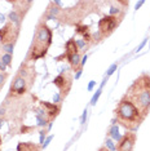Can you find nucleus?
<instances>
[{
    "instance_id": "f03ea898",
    "label": "nucleus",
    "mask_w": 150,
    "mask_h": 151,
    "mask_svg": "<svg viewBox=\"0 0 150 151\" xmlns=\"http://www.w3.org/2000/svg\"><path fill=\"white\" fill-rule=\"evenodd\" d=\"M115 116H117V122L129 130H136L141 124V122L145 119L140 109L125 96L119 101L115 109Z\"/></svg>"
},
{
    "instance_id": "bb28decb",
    "label": "nucleus",
    "mask_w": 150,
    "mask_h": 151,
    "mask_svg": "<svg viewBox=\"0 0 150 151\" xmlns=\"http://www.w3.org/2000/svg\"><path fill=\"white\" fill-rule=\"evenodd\" d=\"M86 118H87V110H84L83 115H81V124H84V123H86Z\"/></svg>"
},
{
    "instance_id": "1a4fd4ad",
    "label": "nucleus",
    "mask_w": 150,
    "mask_h": 151,
    "mask_svg": "<svg viewBox=\"0 0 150 151\" xmlns=\"http://www.w3.org/2000/svg\"><path fill=\"white\" fill-rule=\"evenodd\" d=\"M43 107L47 109V111H44L47 115H48V120H53L54 118H56L57 115H58L60 112V105H56V104H49V102H42Z\"/></svg>"
},
{
    "instance_id": "7c9ffc66",
    "label": "nucleus",
    "mask_w": 150,
    "mask_h": 151,
    "mask_svg": "<svg viewBox=\"0 0 150 151\" xmlns=\"http://www.w3.org/2000/svg\"><path fill=\"white\" fill-rule=\"evenodd\" d=\"M80 75H81V70H78V73L75 74V79H76V80H78V79L80 78Z\"/></svg>"
},
{
    "instance_id": "a878e982",
    "label": "nucleus",
    "mask_w": 150,
    "mask_h": 151,
    "mask_svg": "<svg viewBox=\"0 0 150 151\" xmlns=\"http://www.w3.org/2000/svg\"><path fill=\"white\" fill-rule=\"evenodd\" d=\"M146 42H148V39H144V40H142V43H141V44H140V45H138V48H137V49H136V50H137V52H138V50H141V49H142V48H144V47H145V44H146Z\"/></svg>"
},
{
    "instance_id": "7ed1b4c3",
    "label": "nucleus",
    "mask_w": 150,
    "mask_h": 151,
    "mask_svg": "<svg viewBox=\"0 0 150 151\" xmlns=\"http://www.w3.org/2000/svg\"><path fill=\"white\" fill-rule=\"evenodd\" d=\"M52 43V32L44 23H40L38 26L35 37H34V43L31 48V58L38 60L42 58L47 54V50Z\"/></svg>"
},
{
    "instance_id": "412c9836",
    "label": "nucleus",
    "mask_w": 150,
    "mask_h": 151,
    "mask_svg": "<svg viewBox=\"0 0 150 151\" xmlns=\"http://www.w3.org/2000/svg\"><path fill=\"white\" fill-rule=\"evenodd\" d=\"M6 78H8V74H0V88L4 85Z\"/></svg>"
},
{
    "instance_id": "423d86ee",
    "label": "nucleus",
    "mask_w": 150,
    "mask_h": 151,
    "mask_svg": "<svg viewBox=\"0 0 150 151\" xmlns=\"http://www.w3.org/2000/svg\"><path fill=\"white\" fill-rule=\"evenodd\" d=\"M136 134L132 132H128L122 137V139L119 141L118 146H117V151H132L135 147V142H136Z\"/></svg>"
},
{
    "instance_id": "6ab92c4d",
    "label": "nucleus",
    "mask_w": 150,
    "mask_h": 151,
    "mask_svg": "<svg viewBox=\"0 0 150 151\" xmlns=\"http://www.w3.org/2000/svg\"><path fill=\"white\" fill-rule=\"evenodd\" d=\"M13 48H14V43H9V44H5V45H3V49L6 50V54H12Z\"/></svg>"
},
{
    "instance_id": "ddd939ff",
    "label": "nucleus",
    "mask_w": 150,
    "mask_h": 151,
    "mask_svg": "<svg viewBox=\"0 0 150 151\" xmlns=\"http://www.w3.org/2000/svg\"><path fill=\"white\" fill-rule=\"evenodd\" d=\"M9 19H11V22L17 27V29H19V26H21V21H22V16L18 14V12L13 11V12L9 13Z\"/></svg>"
},
{
    "instance_id": "b1692460",
    "label": "nucleus",
    "mask_w": 150,
    "mask_h": 151,
    "mask_svg": "<svg viewBox=\"0 0 150 151\" xmlns=\"http://www.w3.org/2000/svg\"><path fill=\"white\" fill-rule=\"evenodd\" d=\"M60 99H61V96H60V93H56V94L53 96V102H54V104H56V105L60 102Z\"/></svg>"
},
{
    "instance_id": "2eb2a0df",
    "label": "nucleus",
    "mask_w": 150,
    "mask_h": 151,
    "mask_svg": "<svg viewBox=\"0 0 150 151\" xmlns=\"http://www.w3.org/2000/svg\"><path fill=\"white\" fill-rule=\"evenodd\" d=\"M110 137L112 139H117V141H120L122 137L119 134V130H118V127L117 125H112L111 129H110Z\"/></svg>"
},
{
    "instance_id": "4468645a",
    "label": "nucleus",
    "mask_w": 150,
    "mask_h": 151,
    "mask_svg": "<svg viewBox=\"0 0 150 151\" xmlns=\"http://www.w3.org/2000/svg\"><path fill=\"white\" fill-rule=\"evenodd\" d=\"M67 60H69V62L71 63V66H73L74 68H76V67H80V56H79V53L78 54H74V56H70V57H67Z\"/></svg>"
},
{
    "instance_id": "5701e85b",
    "label": "nucleus",
    "mask_w": 150,
    "mask_h": 151,
    "mask_svg": "<svg viewBox=\"0 0 150 151\" xmlns=\"http://www.w3.org/2000/svg\"><path fill=\"white\" fill-rule=\"evenodd\" d=\"M52 138H53V136H49V137H47V139L44 141V143L42 145V146H43V149H45V147L49 145V142H50V141H52Z\"/></svg>"
},
{
    "instance_id": "cd10ccee",
    "label": "nucleus",
    "mask_w": 150,
    "mask_h": 151,
    "mask_svg": "<svg viewBox=\"0 0 150 151\" xmlns=\"http://www.w3.org/2000/svg\"><path fill=\"white\" fill-rule=\"evenodd\" d=\"M44 138H45V132H40V143H44Z\"/></svg>"
},
{
    "instance_id": "39448f33",
    "label": "nucleus",
    "mask_w": 150,
    "mask_h": 151,
    "mask_svg": "<svg viewBox=\"0 0 150 151\" xmlns=\"http://www.w3.org/2000/svg\"><path fill=\"white\" fill-rule=\"evenodd\" d=\"M17 36H18V29L14 27L12 22L6 23L4 27L0 29V40H1L3 45L9 43H14Z\"/></svg>"
},
{
    "instance_id": "f8f14e48",
    "label": "nucleus",
    "mask_w": 150,
    "mask_h": 151,
    "mask_svg": "<svg viewBox=\"0 0 150 151\" xmlns=\"http://www.w3.org/2000/svg\"><path fill=\"white\" fill-rule=\"evenodd\" d=\"M17 150L18 151H40V147L34 145L31 142H26V143H19L18 146H17Z\"/></svg>"
},
{
    "instance_id": "9b49d317",
    "label": "nucleus",
    "mask_w": 150,
    "mask_h": 151,
    "mask_svg": "<svg viewBox=\"0 0 150 151\" xmlns=\"http://www.w3.org/2000/svg\"><path fill=\"white\" fill-rule=\"evenodd\" d=\"M65 47H66V57H70V56H74V54L79 53V48H78L74 39H70Z\"/></svg>"
},
{
    "instance_id": "0eeeda50",
    "label": "nucleus",
    "mask_w": 150,
    "mask_h": 151,
    "mask_svg": "<svg viewBox=\"0 0 150 151\" xmlns=\"http://www.w3.org/2000/svg\"><path fill=\"white\" fill-rule=\"evenodd\" d=\"M27 91V83H26V79L19 76V75H17L14 81L12 83V87H11V93H9V97L11 96H22L25 94Z\"/></svg>"
},
{
    "instance_id": "c85d7f7f",
    "label": "nucleus",
    "mask_w": 150,
    "mask_h": 151,
    "mask_svg": "<svg viewBox=\"0 0 150 151\" xmlns=\"http://www.w3.org/2000/svg\"><path fill=\"white\" fill-rule=\"evenodd\" d=\"M94 84H96V81L94 80H92L89 84H88V91H92V89H93V87H94Z\"/></svg>"
},
{
    "instance_id": "9d476101",
    "label": "nucleus",
    "mask_w": 150,
    "mask_h": 151,
    "mask_svg": "<svg viewBox=\"0 0 150 151\" xmlns=\"http://www.w3.org/2000/svg\"><path fill=\"white\" fill-rule=\"evenodd\" d=\"M76 32L80 34L83 36V40H86L87 43H89L92 40V35H91V31H89V27L88 26H84V25H76Z\"/></svg>"
},
{
    "instance_id": "aec40b11",
    "label": "nucleus",
    "mask_w": 150,
    "mask_h": 151,
    "mask_svg": "<svg viewBox=\"0 0 150 151\" xmlns=\"http://www.w3.org/2000/svg\"><path fill=\"white\" fill-rule=\"evenodd\" d=\"M106 147H107V149L110 150V151H115V150H117V146L114 145V142H112L111 138H107V139H106Z\"/></svg>"
},
{
    "instance_id": "2f4dec72",
    "label": "nucleus",
    "mask_w": 150,
    "mask_h": 151,
    "mask_svg": "<svg viewBox=\"0 0 150 151\" xmlns=\"http://www.w3.org/2000/svg\"><path fill=\"white\" fill-rule=\"evenodd\" d=\"M0 70H1V71H4V70H5V65L3 63V62H0Z\"/></svg>"
},
{
    "instance_id": "f3484780",
    "label": "nucleus",
    "mask_w": 150,
    "mask_h": 151,
    "mask_svg": "<svg viewBox=\"0 0 150 151\" xmlns=\"http://www.w3.org/2000/svg\"><path fill=\"white\" fill-rule=\"evenodd\" d=\"M11 61H12V54H4V56L1 57V62L4 63L5 66L11 65Z\"/></svg>"
},
{
    "instance_id": "393cba45",
    "label": "nucleus",
    "mask_w": 150,
    "mask_h": 151,
    "mask_svg": "<svg viewBox=\"0 0 150 151\" xmlns=\"http://www.w3.org/2000/svg\"><path fill=\"white\" fill-rule=\"evenodd\" d=\"M87 60H88V56H87V54H86V56H84L83 58H81V60H80V67H83L84 66V65H86V62H87Z\"/></svg>"
},
{
    "instance_id": "473e14b6",
    "label": "nucleus",
    "mask_w": 150,
    "mask_h": 151,
    "mask_svg": "<svg viewBox=\"0 0 150 151\" xmlns=\"http://www.w3.org/2000/svg\"><path fill=\"white\" fill-rule=\"evenodd\" d=\"M0 145H1V136H0Z\"/></svg>"
},
{
    "instance_id": "f257e3e1",
    "label": "nucleus",
    "mask_w": 150,
    "mask_h": 151,
    "mask_svg": "<svg viewBox=\"0 0 150 151\" xmlns=\"http://www.w3.org/2000/svg\"><path fill=\"white\" fill-rule=\"evenodd\" d=\"M125 97L131 99L146 116L150 110V76L148 74H142L133 81L125 93Z\"/></svg>"
},
{
    "instance_id": "6e6552de",
    "label": "nucleus",
    "mask_w": 150,
    "mask_h": 151,
    "mask_svg": "<svg viewBox=\"0 0 150 151\" xmlns=\"http://www.w3.org/2000/svg\"><path fill=\"white\" fill-rule=\"evenodd\" d=\"M53 84L60 89L61 94H62V96H67V93H69V91L71 88V78L67 76V75H62V74H61L57 78H54Z\"/></svg>"
},
{
    "instance_id": "dca6fc26",
    "label": "nucleus",
    "mask_w": 150,
    "mask_h": 151,
    "mask_svg": "<svg viewBox=\"0 0 150 151\" xmlns=\"http://www.w3.org/2000/svg\"><path fill=\"white\" fill-rule=\"evenodd\" d=\"M101 92H102V89L100 88L98 91H96V93L93 94V97H92V99H91V105H92V106L96 105V102L98 101V98H100V96H101Z\"/></svg>"
},
{
    "instance_id": "a211bd4d",
    "label": "nucleus",
    "mask_w": 150,
    "mask_h": 151,
    "mask_svg": "<svg viewBox=\"0 0 150 151\" xmlns=\"http://www.w3.org/2000/svg\"><path fill=\"white\" fill-rule=\"evenodd\" d=\"M117 68H118V63H112L110 67H109V70H107V73H106V78H109V76H111L112 74L117 71Z\"/></svg>"
},
{
    "instance_id": "20e7f679",
    "label": "nucleus",
    "mask_w": 150,
    "mask_h": 151,
    "mask_svg": "<svg viewBox=\"0 0 150 151\" xmlns=\"http://www.w3.org/2000/svg\"><path fill=\"white\" fill-rule=\"evenodd\" d=\"M119 22H120V18L117 16L109 14V16L102 17L100 19V22H98V32L101 34L102 37L111 35L112 31H114V30L117 29V26L119 25Z\"/></svg>"
},
{
    "instance_id": "c756f323",
    "label": "nucleus",
    "mask_w": 150,
    "mask_h": 151,
    "mask_svg": "<svg viewBox=\"0 0 150 151\" xmlns=\"http://www.w3.org/2000/svg\"><path fill=\"white\" fill-rule=\"evenodd\" d=\"M144 3H145V1H142V0H141V1H138L137 4H136V11H137V9H138L141 5H144Z\"/></svg>"
},
{
    "instance_id": "4be33fe9",
    "label": "nucleus",
    "mask_w": 150,
    "mask_h": 151,
    "mask_svg": "<svg viewBox=\"0 0 150 151\" xmlns=\"http://www.w3.org/2000/svg\"><path fill=\"white\" fill-rule=\"evenodd\" d=\"M75 43H76L79 49H83V48L86 47V42H84V40H75Z\"/></svg>"
}]
</instances>
